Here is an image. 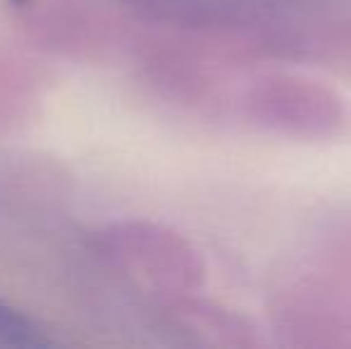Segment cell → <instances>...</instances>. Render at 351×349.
<instances>
[{
  "mask_svg": "<svg viewBox=\"0 0 351 349\" xmlns=\"http://www.w3.org/2000/svg\"><path fill=\"white\" fill-rule=\"evenodd\" d=\"M0 345L48 347L51 340L43 335V330L32 318L24 316L22 311H17L14 306H10L8 302L0 299Z\"/></svg>",
  "mask_w": 351,
  "mask_h": 349,
  "instance_id": "6da1fadb",
  "label": "cell"
}]
</instances>
